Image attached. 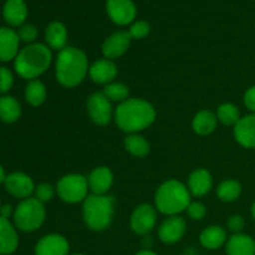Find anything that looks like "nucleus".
Instances as JSON below:
<instances>
[{
  "label": "nucleus",
  "mask_w": 255,
  "mask_h": 255,
  "mask_svg": "<svg viewBox=\"0 0 255 255\" xmlns=\"http://www.w3.org/2000/svg\"><path fill=\"white\" fill-rule=\"evenodd\" d=\"M154 120L156 110L148 101L142 99L126 100L115 111L116 125L127 133H137L148 128Z\"/></svg>",
  "instance_id": "f257e3e1"
},
{
  "label": "nucleus",
  "mask_w": 255,
  "mask_h": 255,
  "mask_svg": "<svg viewBox=\"0 0 255 255\" xmlns=\"http://www.w3.org/2000/svg\"><path fill=\"white\" fill-rule=\"evenodd\" d=\"M89 69V60L82 50L66 46L59 51L55 64V75L62 86L70 89L80 85L86 77Z\"/></svg>",
  "instance_id": "f03ea898"
},
{
  "label": "nucleus",
  "mask_w": 255,
  "mask_h": 255,
  "mask_svg": "<svg viewBox=\"0 0 255 255\" xmlns=\"http://www.w3.org/2000/svg\"><path fill=\"white\" fill-rule=\"evenodd\" d=\"M52 61L51 50L47 45L34 42L21 49L15 57L16 74L25 80H35L49 69Z\"/></svg>",
  "instance_id": "7ed1b4c3"
},
{
  "label": "nucleus",
  "mask_w": 255,
  "mask_h": 255,
  "mask_svg": "<svg viewBox=\"0 0 255 255\" xmlns=\"http://www.w3.org/2000/svg\"><path fill=\"white\" fill-rule=\"evenodd\" d=\"M191 203L188 187L176 179H169L159 186L154 194V206L164 216H177L186 211Z\"/></svg>",
  "instance_id": "20e7f679"
},
{
  "label": "nucleus",
  "mask_w": 255,
  "mask_h": 255,
  "mask_svg": "<svg viewBox=\"0 0 255 255\" xmlns=\"http://www.w3.org/2000/svg\"><path fill=\"white\" fill-rule=\"evenodd\" d=\"M115 213V199L111 196L91 194L84 201L82 214L86 226L91 231L100 232L109 228Z\"/></svg>",
  "instance_id": "39448f33"
},
{
  "label": "nucleus",
  "mask_w": 255,
  "mask_h": 255,
  "mask_svg": "<svg viewBox=\"0 0 255 255\" xmlns=\"http://www.w3.org/2000/svg\"><path fill=\"white\" fill-rule=\"evenodd\" d=\"M46 216L44 203L36 198L22 199L14 211V224L19 231L35 232L42 226Z\"/></svg>",
  "instance_id": "423d86ee"
},
{
  "label": "nucleus",
  "mask_w": 255,
  "mask_h": 255,
  "mask_svg": "<svg viewBox=\"0 0 255 255\" xmlns=\"http://www.w3.org/2000/svg\"><path fill=\"white\" fill-rule=\"evenodd\" d=\"M56 192L60 198L66 203H80L87 198L89 182L82 174H66L57 182Z\"/></svg>",
  "instance_id": "0eeeda50"
},
{
  "label": "nucleus",
  "mask_w": 255,
  "mask_h": 255,
  "mask_svg": "<svg viewBox=\"0 0 255 255\" xmlns=\"http://www.w3.org/2000/svg\"><path fill=\"white\" fill-rule=\"evenodd\" d=\"M87 114L99 126H106L112 119L111 101L104 92H95L87 100Z\"/></svg>",
  "instance_id": "6e6552de"
},
{
  "label": "nucleus",
  "mask_w": 255,
  "mask_h": 255,
  "mask_svg": "<svg viewBox=\"0 0 255 255\" xmlns=\"http://www.w3.org/2000/svg\"><path fill=\"white\" fill-rule=\"evenodd\" d=\"M157 222L156 207L143 203L137 207L131 216V228L138 236H147Z\"/></svg>",
  "instance_id": "1a4fd4ad"
},
{
  "label": "nucleus",
  "mask_w": 255,
  "mask_h": 255,
  "mask_svg": "<svg viewBox=\"0 0 255 255\" xmlns=\"http://www.w3.org/2000/svg\"><path fill=\"white\" fill-rule=\"evenodd\" d=\"M106 10L110 19L121 26L131 24L136 17V5L132 0H107Z\"/></svg>",
  "instance_id": "9d476101"
},
{
  "label": "nucleus",
  "mask_w": 255,
  "mask_h": 255,
  "mask_svg": "<svg viewBox=\"0 0 255 255\" xmlns=\"http://www.w3.org/2000/svg\"><path fill=\"white\" fill-rule=\"evenodd\" d=\"M187 231V223L178 216H172L164 219L158 228V238L162 243L176 244L184 237Z\"/></svg>",
  "instance_id": "9b49d317"
},
{
  "label": "nucleus",
  "mask_w": 255,
  "mask_h": 255,
  "mask_svg": "<svg viewBox=\"0 0 255 255\" xmlns=\"http://www.w3.org/2000/svg\"><path fill=\"white\" fill-rule=\"evenodd\" d=\"M4 184L6 191L12 197L19 199L30 198V196L35 192V186L31 177L22 172H14V173L7 174Z\"/></svg>",
  "instance_id": "f8f14e48"
},
{
  "label": "nucleus",
  "mask_w": 255,
  "mask_h": 255,
  "mask_svg": "<svg viewBox=\"0 0 255 255\" xmlns=\"http://www.w3.org/2000/svg\"><path fill=\"white\" fill-rule=\"evenodd\" d=\"M35 255H69L70 244L60 234H47L35 246Z\"/></svg>",
  "instance_id": "ddd939ff"
},
{
  "label": "nucleus",
  "mask_w": 255,
  "mask_h": 255,
  "mask_svg": "<svg viewBox=\"0 0 255 255\" xmlns=\"http://www.w3.org/2000/svg\"><path fill=\"white\" fill-rule=\"evenodd\" d=\"M132 37L128 31H116L110 35L102 44V54L106 59L112 60L122 56L128 50Z\"/></svg>",
  "instance_id": "4468645a"
},
{
  "label": "nucleus",
  "mask_w": 255,
  "mask_h": 255,
  "mask_svg": "<svg viewBox=\"0 0 255 255\" xmlns=\"http://www.w3.org/2000/svg\"><path fill=\"white\" fill-rule=\"evenodd\" d=\"M87 182H89V188L91 189L92 194L104 196L112 187V183H114V174H112L111 169L109 167L100 166L96 167L90 173Z\"/></svg>",
  "instance_id": "2eb2a0df"
},
{
  "label": "nucleus",
  "mask_w": 255,
  "mask_h": 255,
  "mask_svg": "<svg viewBox=\"0 0 255 255\" xmlns=\"http://www.w3.org/2000/svg\"><path fill=\"white\" fill-rule=\"evenodd\" d=\"M90 77L95 84H111L117 76V66L112 60L101 59L95 61L89 69Z\"/></svg>",
  "instance_id": "dca6fc26"
},
{
  "label": "nucleus",
  "mask_w": 255,
  "mask_h": 255,
  "mask_svg": "<svg viewBox=\"0 0 255 255\" xmlns=\"http://www.w3.org/2000/svg\"><path fill=\"white\" fill-rule=\"evenodd\" d=\"M20 39L16 31L9 27H0V61H11L19 54Z\"/></svg>",
  "instance_id": "f3484780"
},
{
  "label": "nucleus",
  "mask_w": 255,
  "mask_h": 255,
  "mask_svg": "<svg viewBox=\"0 0 255 255\" xmlns=\"http://www.w3.org/2000/svg\"><path fill=\"white\" fill-rule=\"evenodd\" d=\"M234 137L246 148H255V114L239 120L234 126Z\"/></svg>",
  "instance_id": "a211bd4d"
},
{
  "label": "nucleus",
  "mask_w": 255,
  "mask_h": 255,
  "mask_svg": "<svg viewBox=\"0 0 255 255\" xmlns=\"http://www.w3.org/2000/svg\"><path fill=\"white\" fill-rule=\"evenodd\" d=\"M213 187L212 174L206 168H197L188 177V191L191 196L203 197Z\"/></svg>",
  "instance_id": "6ab92c4d"
},
{
  "label": "nucleus",
  "mask_w": 255,
  "mask_h": 255,
  "mask_svg": "<svg viewBox=\"0 0 255 255\" xmlns=\"http://www.w3.org/2000/svg\"><path fill=\"white\" fill-rule=\"evenodd\" d=\"M19 246V237L11 222L0 216V255L15 253Z\"/></svg>",
  "instance_id": "aec40b11"
},
{
  "label": "nucleus",
  "mask_w": 255,
  "mask_h": 255,
  "mask_svg": "<svg viewBox=\"0 0 255 255\" xmlns=\"http://www.w3.org/2000/svg\"><path fill=\"white\" fill-rule=\"evenodd\" d=\"M2 16L10 26H21L27 17V6L24 0H6Z\"/></svg>",
  "instance_id": "412c9836"
},
{
  "label": "nucleus",
  "mask_w": 255,
  "mask_h": 255,
  "mask_svg": "<svg viewBox=\"0 0 255 255\" xmlns=\"http://www.w3.org/2000/svg\"><path fill=\"white\" fill-rule=\"evenodd\" d=\"M227 255H255V241L247 234H233L226 243Z\"/></svg>",
  "instance_id": "4be33fe9"
},
{
  "label": "nucleus",
  "mask_w": 255,
  "mask_h": 255,
  "mask_svg": "<svg viewBox=\"0 0 255 255\" xmlns=\"http://www.w3.org/2000/svg\"><path fill=\"white\" fill-rule=\"evenodd\" d=\"M45 40L50 49L57 51L64 50L67 42V31L65 25L59 21L50 22L45 30Z\"/></svg>",
  "instance_id": "5701e85b"
},
{
  "label": "nucleus",
  "mask_w": 255,
  "mask_h": 255,
  "mask_svg": "<svg viewBox=\"0 0 255 255\" xmlns=\"http://www.w3.org/2000/svg\"><path fill=\"white\" fill-rule=\"evenodd\" d=\"M202 247L209 251H216L227 243V232L219 226L207 227L199 237Z\"/></svg>",
  "instance_id": "b1692460"
},
{
  "label": "nucleus",
  "mask_w": 255,
  "mask_h": 255,
  "mask_svg": "<svg viewBox=\"0 0 255 255\" xmlns=\"http://www.w3.org/2000/svg\"><path fill=\"white\" fill-rule=\"evenodd\" d=\"M217 120H218L217 115H214L212 111H208V110H203L194 116L192 126H193L194 132L197 134L208 136L216 129Z\"/></svg>",
  "instance_id": "393cba45"
},
{
  "label": "nucleus",
  "mask_w": 255,
  "mask_h": 255,
  "mask_svg": "<svg viewBox=\"0 0 255 255\" xmlns=\"http://www.w3.org/2000/svg\"><path fill=\"white\" fill-rule=\"evenodd\" d=\"M21 116V106L12 96L0 97V120L5 124H14Z\"/></svg>",
  "instance_id": "a878e982"
},
{
  "label": "nucleus",
  "mask_w": 255,
  "mask_h": 255,
  "mask_svg": "<svg viewBox=\"0 0 255 255\" xmlns=\"http://www.w3.org/2000/svg\"><path fill=\"white\" fill-rule=\"evenodd\" d=\"M46 95V87L40 80H31L25 89V99L34 107L44 104Z\"/></svg>",
  "instance_id": "bb28decb"
},
{
  "label": "nucleus",
  "mask_w": 255,
  "mask_h": 255,
  "mask_svg": "<svg viewBox=\"0 0 255 255\" xmlns=\"http://www.w3.org/2000/svg\"><path fill=\"white\" fill-rule=\"evenodd\" d=\"M242 194V186L238 181L234 179H227L223 181L217 188V196L222 202L231 203L237 201Z\"/></svg>",
  "instance_id": "cd10ccee"
},
{
  "label": "nucleus",
  "mask_w": 255,
  "mask_h": 255,
  "mask_svg": "<svg viewBox=\"0 0 255 255\" xmlns=\"http://www.w3.org/2000/svg\"><path fill=\"white\" fill-rule=\"evenodd\" d=\"M125 147L134 157H144L149 153V143L144 137L129 133L125 138Z\"/></svg>",
  "instance_id": "c85d7f7f"
},
{
  "label": "nucleus",
  "mask_w": 255,
  "mask_h": 255,
  "mask_svg": "<svg viewBox=\"0 0 255 255\" xmlns=\"http://www.w3.org/2000/svg\"><path fill=\"white\" fill-rule=\"evenodd\" d=\"M217 117L226 126H236L241 120V112L233 104H223L218 107Z\"/></svg>",
  "instance_id": "c756f323"
},
{
  "label": "nucleus",
  "mask_w": 255,
  "mask_h": 255,
  "mask_svg": "<svg viewBox=\"0 0 255 255\" xmlns=\"http://www.w3.org/2000/svg\"><path fill=\"white\" fill-rule=\"evenodd\" d=\"M104 95L110 100V101L115 102H124L126 100H128L129 90L122 82H111V84H107L104 89Z\"/></svg>",
  "instance_id": "7c9ffc66"
},
{
  "label": "nucleus",
  "mask_w": 255,
  "mask_h": 255,
  "mask_svg": "<svg viewBox=\"0 0 255 255\" xmlns=\"http://www.w3.org/2000/svg\"><path fill=\"white\" fill-rule=\"evenodd\" d=\"M149 24L147 21H143V20H138V21H134L133 24L131 25L128 30V34L132 39H143L147 35L149 34Z\"/></svg>",
  "instance_id": "2f4dec72"
},
{
  "label": "nucleus",
  "mask_w": 255,
  "mask_h": 255,
  "mask_svg": "<svg viewBox=\"0 0 255 255\" xmlns=\"http://www.w3.org/2000/svg\"><path fill=\"white\" fill-rule=\"evenodd\" d=\"M55 188L50 183H40L35 187V198L41 203L49 202L54 198Z\"/></svg>",
  "instance_id": "473e14b6"
},
{
  "label": "nucleus",
  "mask_w": 255,
  "mask_h": 255,
  "mask_svg": "<svg viewBox=\"0 0 255 255\" xmlns=\"http://www.w3.org/2000/svg\"><path fill=\"white\" fill-rule=\"evenodd\" d=\"M20 41L27 42V44H34V41L37 37V29L31 24L21 25L17 31Z\"/></svg>",
  "instance_id": "72a5a7b5"
},
{
  "label": "nucleus",
  "mask_w": 255,
  "mask_h": 255,
  "mask_svg": "<svg viewBox=\"0 0 255 255\" xmlns=\"http://www.w3.org/2000/svg\"><path fill=\"white\" fill-rule=\"evenodd\" d=\"M14 85V75L7 67L0 66V94H6Z\"/></svg>",
  "instance_id": "f704fd0d"
},
{
  "label": "nucleus",
  "mask_w": 255,
  "mask_h": 255,
  "mask_svg": "<svg viewBox=\"0 0 255 255\" xmlns=\"http://www.w3.org/2000/svg\"><path fill=\"white\" fill-rule=\"evenodd\" d=\"M187 213H188L189 218L193 221H202L206 217L207 208L201 202H191L187 208Z\"/></svg>",
  "instance_id": "c9c22d12"
},
{
  "label": "nucleus",
  "mask_w": 255,
  "mask_h": 255,
  "mask_svg": "<svg viewBox=\"0 0 255 255\" xmlns=\"http://www.w3.org/2000/svg\"><path fill=\"white\" fill-rule=\"evenodd\" d=\"M244 224H246V222H244L243 217L238 216V214H234V216L229 217L228 222H227L228 229L234 234L241 233L244 228Z\"/></svg>",
  "instance_id": "e433bc0d"
},
{
  "label": "nucleus",
  "mask_w": 255,
  "mask_h": 255,
  "mask_svg": "<svg viewBox=\"0 0 255 255\" xmlns=\"http://www.w3.org/2000/svg\"><path fill=\"white\" fill-rule=\"evenodd\" d=\"M244 104H246V106L251 111H253L255 114V86H252L246 92V95H244Z\"/></svg>",
  "instance_id": "4c0bfd02"
},
{
  "label": "nucleus",
  "mask_w": 255,
  "mask_h": 255,
  "mask_svg": "<svg viewBox=\"0 0 255 255\" xmlns=\"http://www.w3.org/2000/svg\"><path fill=\"white\" fill-rule=\"evenodd\" d=\"M0 216L2 218L9 219L10 217L14 216V209H12V207L10 204H4V206H1V209H0Z\"/></svg>",
  "instance_id": "58836bf2"
},
{
  "label": "nucleus",
  "mask_w": 255,
  "mask_h": 255,
  "mask_svg": "<svg viewBox=\"0 0 255 255\" xmlns=\"http://www.w3.org/2000/svg\"><path fill=\"white\" fill-rule=\"evenodd\" d=\"M152 244H153V241H152L151 237L144 236L143 241H142V246H143V248L144 249H149L152 247Z\"/></svg>",
  "instance_id": "ea45409f"
},
{
  "label": "nucleus",
  "mask_w": 255,
  "mask_h": 255,
  "mask_svg": "<svg viewBox=\"0 0 255 255\" xmlns=\"http://www.w3.org/2000/svg\"><path fill=\"white\" fill-rule=\"evenodd\" d=\"M134 255H157L154 252H152L151 249H142V251L137 252Z\"/></svg>",
  "instance_id": "a19ab883"
},
{
  "label": "nucleus",
  "mask_w": 255,
  "mask_h": 255,
  "mask_svg": "<svg viewBox=\"0 0 255 255\" xmlns=\"http://www.w3.org/2000/svg\"><path fill=\"white\" fill-rule=\"evenodd\" d=\"M5 178H6V176H5V171H4V168H2L1 164H0V184L4 183Z\"/></svg>",
  "instance_id": "79ce46f5"
},
{
  "label": "nucleus",
  "mask_w": 255,
  "mask_h": 255,
  "mask_svg": "<svg viewBox=\"0 0 255 255\" xmlns=\"http://www.w3.org/2000/svg\"><path fill=\"white\" fill-rule=\"evenodd\" d=\"M183 255H198V254H197V252L194 251V249H187V251L183 253Z\"/></svg>",
  "instance_id": "37998d69"
},
{
  "label": "nucleus",
  "mask_w": 255,
  "mask_h": 255,
  "mask_svg": "<svg viewBox=\"0 0 255 255\" xmlns=\"http://www.w3.org/2000/svg\"><path fill=\"white\" fill-rule=\"evenodd\" d=\"M252 216H253V218L255 219V202L253 206H252Z\"/></svg>",
  "instance_id": "c03bdc74"
},
{
  "label": "nucleus",
  "mask_w": 255,
  "mask_h": 255,
  "mask_svg": "<svg viewBox=\"0 0 255 255\" xmlns=\"http://www.w3.org/2000/svg\"><path fill=\"white\" fill-rule=\"evenodd\" d=\"M72 255H84V254H72Z\"/></svg>",
  "instance_id": "a18cd8bd"
},
{
  "label": "nucleus",
  "mask_w": 255,
  "mask_h": 255,
  "mask_svg": "<svg viewBox=\"0 0 255 255\" xmlns=\"http://www.w3.org/2000/svg\"><path fill=\"white\" fill-rule=\"evenodd\" d=\"M0 209H1V202H0Z\"/></svg>",
  "instance_id": "49530a36"
}]
</instances>
